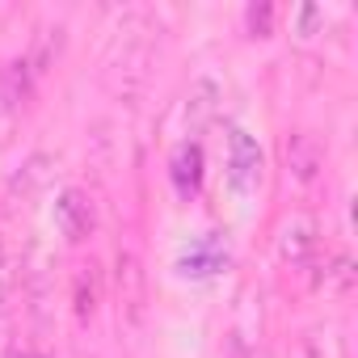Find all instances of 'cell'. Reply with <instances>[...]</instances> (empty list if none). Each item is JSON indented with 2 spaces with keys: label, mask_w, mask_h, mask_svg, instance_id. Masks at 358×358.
<instances>
[{
  "label": "cell",
  "mask_w": 358,
  "mask_h": 358,
  "mask_svg": "<svg viewBox=\"0 0 358 358\" xmlns=\"http://www.w3.org/2000/svg\"><path fill=\"white\" fill-rule=\"evenodd\" d=\"M262 173H266V156L257 148V139L241 127L228 131V182L236 194H249L262 186Z\"/></svg>",
  "instance_id": "6da1fadb"
},
{
  "label": "cell",
  "mask_w": 358,
  "mask_h": 358,
  "mask_svg": "<svg viewBox=\"0 0 358 358\" xmlns=\"http://www.w3.org/2000/svg\"><path fill=\"white\" fill-rule=\"evenodd\" d=\"M274 249H278V262L287 266H308L312 253L320 249V228L308 211H291L282 224H278V236H274Z\"/></svg>",
  "instance_id": "7a4b0ae2"
},
{
  "label": "cell",
  "mask_w": 358,
  "mask_h": 358,
  "mask_svg": "<svg viewBox=\"0 0 358 358\" xmlns=\"http://www.w3.org/2000/svg\"><path fill=\"white\" fill-rule=\"evenodd\" d=\"M93 224H97L93 203H89L80 190H64V194L55 199V228H59V236H64V241H72V245L89 241Z\"/></svg>",
  "instance_id": "3957f363"
},
{
  "label": "cell",
  "mask_w": 358,
  "mask_h": 358,
  "mask_svg": "<svg viewBox=\"0 0 358 358\" xmlns=\"http://www.w3.org/2000/svg\"><path fill=\"white\" fill-rule=\"evenodd\" d=\"M220 101H224L220 80H215V76H199V80L190 85V93H186V131H190V135L207 131V127L215 122V114H220Z\"/></svg>",
  "instance_id": "277c9868"
},
{
  "label": "cell",
  "mask_w": 358,
  "mask_h": 358,
  "mask_svg": "<svg viewBox=\"0 0 358 358\" xmlns=\"http://www.w3.org/2000/svg\"><path fill=\"white\" fill-rule=\"evenodd\" d=\"M51 182H55V156L34 152V156H30V160L9 177V190H13V194H22V199H34V194H43Z\"/></svg>",
  "instance_id": "5b68a950"
},
{
  "label": "cell",
  "mask_w": 358,
  "mask_h": 358,
  "mask_svg": "<svg viewBox=\"0 0 358 358\" xmlns=\"http://www.w3.org/2000/svg\"><path fill=\"white\" fill-rule=\"evenodd\" d=\"M224 266H228V249H224L220 241H199L194 249L182 253V262H177V270L190 274V278H211V274L224 270Z\"/></svg>",
  "instance_id": "8992f818"
},
{
  "label": "cell",
  "mask_w": 358,
  "mask_h": 358,
  "mask_svg": "<svg viewBox=\"0 0 358 358\" xmlns=\"http://www.w3.org/2000/svg\"><path fill=\"white\" fill-rule=\"evenodd\" d=\"M173 186L182 194H194L203 186V148L190 139L177 143V152H173Z\"/></svg>",
  "instance_id": "52a82bcc"
},
{
  "label": "cell",
  "mask_w": 358,
  "mask_h": 358,
  "mask_svg": "<svg viewBox=\"0 0 358 358\" xmlns=\"http://www.w3.org/2000/svg\"><path fill=\"white\" fill-rule=\"evenodd\" d=\"M287 169L299 177V182H312V177H316V169H320V148H316V139H312L308 131H295V135L287 139Z\"/></svg>",
  "instance_id": "ba28073f"
},
{
  "label": "cell",
  "mask_w": 358,
  "mask_h": 358,
  "mask_svg": "<svg viewBox=\"0 0 358 358\" xmlns=\"http://www.w3.org/2000/svg\"><path fill=\"white\" fill-rule=\"evenodd\" d=\"M118 299L127 308L131 320H139V303H143V274H139V262L131 253H118Z\"/></svg>",
  "instance_id": "9c48e42d"
},
{
  "label": "cell",
  "mask_w": 358,
  "mask_h": 358,
  "mask_svg": "<svg viewBox=\"0 0 358 358\" xmlns=\"http://www.w3.org/2000/svg\"><path fill=\"white\" fill-rule=\"evenodd\" d=\"M320 26H324V9H320V5H299V9L291 13V34H295L299 43L316 38Z\"/></svg>",
  "instance_id": "30bf717a"
},
{
  "label": "cell",
  "mask_w": 358,
  "mask_h": 358,
  "mask_svg": "<svg viewBox=\"0 0 358 358\" xmlns=\"http://www.w3.org/2000/svg\"><path fill=\"white\" fill-rule=\"evenodd\" d=\"M17 287H22V270H17V262L5 253V245H0V303H9V299L17 295Z\"/></svg>",
  "instance_id": "8fae6325"
},
{
  "label": "cell",
  "mask_w": 358,
  "mask_h": 358,
  "mask_svg": "<svg viewBox=\"0 0 358 358\" xmlns=\"http://www.w3.org/2000/svg\"><path fill=\"white\" fill-rule=\"evenodd\" d=\"M55 55H59V30H43L38 43H34V55H30L34 72H47V64H51Z\"/></svg>",
  "instance_id": "7c38bea8"
},
{
  "label": "cell",
  "mask_w": 358,
  "mask_h": 358,
  "mask_svg": "<svg viewBox=\"0 0 358 358\" xmlns=\"http://www.w3.org/2000/svg\"><path fill=\"white\" fill-rule=\"evenodd\" d=\"M270 22H274V9H270V5H262V9L253 5V9H249V30H253L257 38L270 34Z\"/></svg>",
  "instance_id": "4fadbf2b"
},
{
  "label": "cell",
  "mask_w": 358,
  "mask_h": 358,
  "mask_svg": "<svg viewBox=\"0 0 358 358\" xmlns=\"http://www.w3.org/2000/svg\"><path fill=\"white\" fill-rule=\"evenodd\" d=\"M76 316H80V320H89V316H93V282L85 287V274L76 278Z\"/></svg>",
  "instance_id": "5bb4252c"
}]
</instances>
